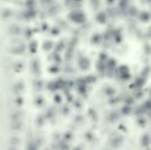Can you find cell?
Instances as JSON below:
<instances>
[{"label": "cell", "instance_id": "1", "mask_svg": "<svg viewBox=\"0 0 151 150\" xmlns=\"http://www.w3.org/2000/svg\"><path fill=\"white\" fill-rule=\"evenodd\" d=\"M11 51L13 53L16 54V55H20L25 52V46L21 43H18L13 45V47L11 48Z\"/></svg>", "mask_w": 151, "mask_h": 150}, {"label": "cell", "instance_id": "2", "mask_svg": "<svg viewBox=\"0 0 151 150\" xmlns=\"http://www.w3.org/2000/svg\"><path fill=\"white\" fill-rule=\"evenodd\" d=\"M23 122L21 119H16V120H13L12 124H11V127L13 130L18 131L23 127Z\"/></svg>", "mask_w": 151, "mask_h": 150}, {"label": "cell", "instance_id": "3", "mask_svg": "<svg viewBox=\"0 0 151 150\" xmlns=\"http://www.w3.org/2000/svg\"><path fill=\"white\" fill-rule=\"evenodd\" d=\"M25 89V84L22 82H19L13 87V91L15 94H19L23 91Z\"/></svg>", "mask_w": 151, "mask_h": 150}, {"label": "cell", "instance_id": "4", "mask_svg": "<svg viewBox=\"0 0 151 150\" xmlns=\"http://www.w3.org/2000/svg\"><path fill=\"white\" fill-rule=\"evenodd\" d=\"M10 150H16V149H11Z\"/></svg>", "mask_w": 151, "mask_h": 150}]
</instances>
